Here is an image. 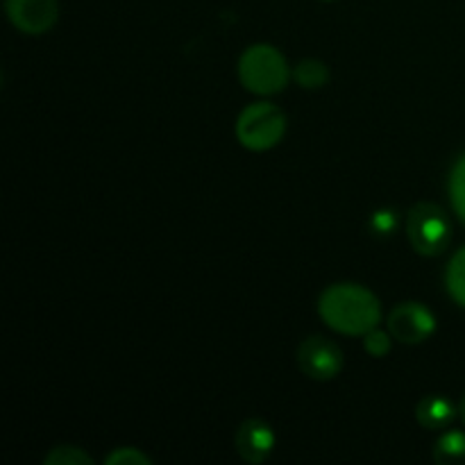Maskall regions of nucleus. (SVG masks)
<instances>
[{
    "label": "nucleus",
    "instance_id": "obj_3",
    "mask_svg": "<svg viewBox=\"0 0 465 465\" xmlns=\"http://www.w3.org/2000/svg\"><path fill=\"white\" fill-rule=\"evenodd\" d=\"M286 132V116L277 104L252 103L241 112L236 121V139L252 153H266L275 148Z\"/></svg>",
    "mask_w": 465,
    "mask_h": 465
},
{
    "label": "nucleus",
    "instance_id": "obj_9",
    "mask_svg": "<svg viewBox=\"0 0 465 465\" xmlns=\"http://www.w3.org/2000/svg\"><path fill=\"white\" fill-rule=\"evenodd\" d=\"M416 418L425 430H443L457 418V409L443 395H427L416 407Z\"/></svg>",
    "mask_w": 465,
    "mask_h": 465
},
{
    "label": "nucleus",
    "instance_id": "obj_6",
    "mask_svg": "<svg viewBox=\"0 0 465 465\" xmlns=\"http://www.w3.org/2000/svg\"><path fill=\"white\" fill-rule=\"evenodd\" d=\"M389 331L400 343H422V341H427L436 331V318L425 304L404 302L391 312Z\"/></svg>",
    "mask_w": 465,
    "mask_h": 465
},
{
    "label": "nucleus",
    "instance_id": "obj_17",
    "mask_svg": "<svg viewBox=\"0 0 465 465\" xmlns=\"http://www.w3.org/2000/svg\"><path fill=\"white\" fill-rule=\"evenodd\" d=\"M395 225H398V216H395L393 209H380V212H375V216L371 221V227L377 234H391L395 230Z\"/></svg>",
    "mask_w": 465,
    "mask_h": 465
},
{
    "label": "nucleus",
    "instance_id": "obj_8",
    "mask_svg": "<svg viewBox=\"0 0 465 465\" xmlns=\"http://www.w3.org/2000/svg\"><path fill=\"white\" fill-rule=\"evenodd\" d=\"M236 452L243 461L248 463H263L275 450V431H272L271 425H266L259 418H252V420H245L243 425L236 430L234 436Z\"/></svg>",
    "mask_w": 465,
    "mask_h": 465
},
{
    "label": "nucleus",
    "instance_id": "obj_15",
    "mask_svg": "<svg viewBox=\"0 0 465 465\" xmlns=\"http://www.w3.org/2000/svg\"><path fill=\"white\" fill-rule=\"evenodd\" d=\"M363 350L375 359L386 357V354L391 352V331L386 334V331L377 330L375 327V330H371L368 334H363Z\"/></svg>",
    "mask_w": 465,
    "mask_h": 465
},
{
    "label": "nucleus",
    "instance_id": "obj_11",
    "mask_svg": "<svg viewBox=\"0 0 465 465\" xmlns=\"http://www.w3.org/2000/svg\"><path fill=\"white\" fill-rule=\"evenodd\" d=\"M293 77L302 89H321L330 82V68L321 59H302L293 68Z\"/></svg>",
    "mask_w": 465,
    "mask_h": 465
},
{
    "label": "nucleus",
    "instance_id": "obj_12",
    "mask_svg": "<svg viewBox=\"0 0 465 465\" xmlns=\"http://www.w3.org/2000/svg\"><path fill=\"white\" fill-rule=\"evenodd\" d=\"M445 280H448V291L454 298V302L465 307V248L459 250L452 257Z\"/></svg>",
    "mask_w": 465,
    "mask_h": 465
},
{
    "label": "nucleus",
    "instance_id": "obj_16",
    "mask_svg": "<svg viewBox=\"0 0 465 465\" xmlns=\"http://www.w3.org/2000/svg\"><path fill=\"white\" fill-rule=\"evenodd\" d=\"M104 463L107 465H150L153 463V459L136 448H118L114 450L112 454L104 457Z\"/></svg>",
    "mask_w": 465,
    "mask_h": 465
},
{
    "label": "nucleus",
    "instance_id": "obj_10",
    "mask_svg": "<svg viewBox=\"0 0 465 465\" xmlns=\"http://www.w3.org/2000/svg\"><path fill=\"white\" fill-rule=\"evenodd\" d=\"M434 461L440 465H465V431H445L434 445Z\"/></svg>",
    "mask_w": 465,
    "mask_h": 465
},
{
    "label": "nucleus",
    "instance_id": "obj_7",
    "mask_svg": "<svg viewBox=\"0 0 465 465\" xmlns=\"http://www.w3.org/2000/svg\"><path fill=\"white\" fill-rule=\"evenodd\" d=\"M7 16L25 35H45L57 23V0H5Z\"/></svg>",
    "mask_w": 465,
    "mask_h": 465
},
{
    "label": "nucleus",
    "instance_id": "obj_13",
    "mask_svg": "<svg viewBox=\"0 0 465 465\" xmlns=\"http://www.w3.org/2000/svg\"><path fill=\"white\" fill-rule=\"evenodd\" d=\"M450 200L457 216L465 223V153L454 163L452 175H450Z\"/></svg>",
    "mask_w": 465,
    "mask_h": 465
},
{
    "label": "nucleus",
    "instance_id": "obj_18",
    "mask_svg": "<svg viewBox=\"0 0 465 465\" xmlns=\"http://www.w3.org/2000/svg\"><path fill=\"white\" fill-rule=\"evenodd\" d=\"M459 416H461V420H463V425H465V395H463L461 404H459Z\"/></svg>",
    "mask_w": 465,
    "mask_h": 465
},
{
    "label": "nucleus",
    "instance_id": "obj_14",
    "mask_svg": "<svg viewBox=\"0 0 465 465\" xmlns=\"http://www.w3.org/2000/svg\"><path fill=\"white\" fill-rule=\"evenodd\" d=\"M45 465H91L94 459L75 445H57L44 459Z\"/></svg>",
    "mask_w": 465,
    "mask_h": 465
},
{
    "label": "nucleus",
    "instance_id": "obj_5",
    "mask_svg": "<svg viewBox=\"0 0 465 465\" xmlns=\"http://www.w3.org/2000/svg\"><path fill=\"white\" fill-rule=\"evenodd\" d=\"M298 366L312 380H334L343 371V352L331 341L322 339V336H312V339L302 341V345H300Z\"/></svg>",
    "mask_w": 465,
    "mask_h": 465
},
{
    "label": "nucleus",
    "instance_id": "obj_1",
    "mask_svg": "<svg viewBox=\"0 0 465 465\" xmlns=\"http://www.w3.org/2000/svg\"><path fill=\"white\" fill-rule=\"evenodd\" d=\"M318 313L322 322L339 334L363 336L380 325L381 304L366 286L343 282L322 291Z\"/></svg>",
    "mask_w": 465,
    "mask_h": 465
},
{
    "label": "nucleus",
    "instance_id": "obj_4",
    "mask_svg": "<svg viewBox=\"0 0 465 465\" xmlns=\"http://www.w3.org/2000/svg\"><path fill=\"white\" fill-rule=\"evenodd\" d=\"M450 218L439 204L418 203L407 216V236L422 257H436L450 243Z\"/></svg>",
    "mask_w": 465,
    "mask_h": 465
},
{
    "label": "nucleus",
    "instance_id": "obj_19",
    "mask_svg": "<svg viewBox=\"0 0 465 465\" xmlns=\"http://www.w3.org/2000/svg\"><path fill=\"white\" fill-rule=\"evenodd\" d=\"M325 3H331V0H325Z\"/></svg>",
    "mask_w": 465,
    "mask_h": 465
},
{
    "label": "nucleus",
    "instance_id": "obj_2",
    "mask_svg": "<svg viewBox=\"0 0 465 465\" xmlns=\"http://www.w3.org/2000/svg\"><path fill=\"white\" fill-rule=\"evenodd\" d=\"M289 64L284 54L268 44H254L241 54L239 80L248 91L257 95L280 94L289 84Z\"/></svg>",
    "mask_w": 465,
    "mask_h": 465
}]
</instances>
